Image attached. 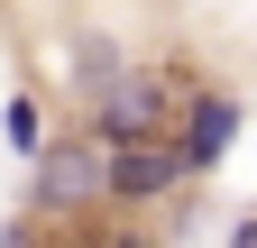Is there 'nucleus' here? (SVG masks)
<instances>
[{
  "label": "nucleus",
  "instance_id": "1",
  "mask_svg": "<svg viewBox=\"0 0 257 248\" xmlns=\"http://www.w3.org/2000/svg\"><path fill=\"white\" fill-rule=\"evenodd\" d=\"M184 92H193V74L184 65H128L110 92H92V147H138V138H175V110H184Z\"/></svg>",
  "mask_w": 257,
  "mask_h": 248
},
{
  "label": "nucleus",
  "instance_id": "2",
  "mask_svg": "<svg viewBox=\"0 0 257 248\" xmlns=\"http://www.w3.org/2000/svg\"><path fill=\"white\" fill-rule=\"evenodd\" d=\"M101 147L92 129H55L37 157H28V221H83V211H101Z\"/></svg>",
  "mask_w": 257,
  "mask_h": 248
},
{
  "label": "nucleus",
  "instance_id": "3",
  "mask_svg": "<svg viewBox=\"0 0 257 248\" xmlns=\"http://www.w3.org/2000/svg\"><path fill=\"white\" fill-rule=\"evenodd\" d=\"M184 157H175V138H138V147H101V193L110 211H147V202H166L184 193Z\"/></svg>",
  "mask_w": 257,
  "mask_h": 248
},
{
  "label": "nucleus",
  "instance_id": "4",
  "mask_svg": "<svg viewBox=\"0 0 257 248\" xmlns=\"http://www.w3.org/2000/svg\"><path fill=\"white\" fill-rule=\"evenodd\" d=\"M239 92H220V83H193L184 92V110H175V157H184V175H211L220 157L239 147Z\"/></svg>",
  "mask_w": 257,
  "mask_h": 248
},
{
  "label": "nucleus",
  "instance_id": "5",
  "mask_svg": "<svg viewBox=\"0 0 257 248\" xmlns=\"http://www.w3.org/2000/svg\"><path fill=\"white\" fill-rule=\"evenodd\" d=\"M138 55H128V37L119 28H74V46H64V74H74V92L92 101V92H110Z\"/></svg>",
  "mask_w": 257,
  "mask_h": 248
},
{
  "label": "nucleus",
  "instance_id": "6",
  "mask_svg": "<svg viewBox=\"0 0 257 248\" xmlns=\"http://www.w3.org/2000/svg\"><path fill=\"white\" fill-rule=\"evenodd\" d=\"M0 138H10V157L28 166V157H37V147L55 138L46 129V101H37V92H10V110H0Z\"/></svg>",
  "mask_w": 257,
  "mask_h": 248
},
{
  "label": "nucleus",
  "instance_id": "7",
  "mask_svg": "<svg viewBox=\"0 0 257 248\" xmlns=\"http://www.w3.org/2000/svg\"><path fill=\"white\" fill-rule=\"evenodd\" d=\"M220 248H257V211H239V221H230V239H220Z\"/></svg>",
  "mask_w": 257,
  "mask_h": 248
},
{
  "label": "nucleus",
  "instance_id": "8",
  "mask_svg": "<svg viewBox=\"0 0 257 248\" xmlns=\"http://www.w3.org/2000/svg\"><path fill=\"white\" fill-rule=\"evenodd\" d=\"M28 230H37V221H10V230H0V248H28Z\"/></svg>",
  "mask_w": 257,
  "mask_h": 248
}]
</instances>
